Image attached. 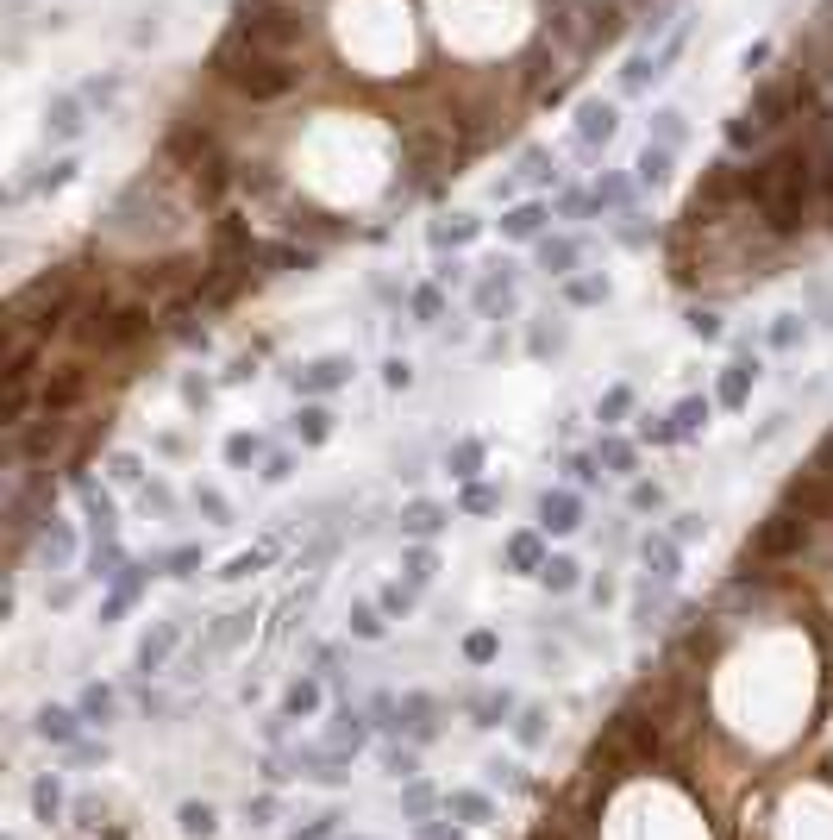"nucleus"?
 I'll return each mask as SVG.
<instances>
[{
    "label": "nucleus",
    "mask_w": 833,
    "mask_h": 840,
    "mask_svg": "<svg viewBox=\"0 0 833 840\" xmlns=\"http://www.w3.org/2000/svg\"><path fill=\"white\" fill-rule=\"evenodd\" d=\"M289 765H295V778L326 784V790L351 784V753H339V746H289Z\"/></svg>",
    "instance_id": "obj_1"
},
{
    "label": "nucleus",
    "mask_w": 833,
    "mask_h": 840,
    "mask_svg": "<svg viewBox=\"0 0 833 840\" xmlns=\"http://www.w3.org/2000/svg\"><path fill=\"white\" fill-rule=\"evenodd\" d=\"M176 646H182V621H151V627H145V640L132 646V671H138V678H157V671H170Z\"/></svg>",
    "instance_id": "obj_2"
},
{
    "label": "nucleus",
    "mask_w": 833,
    "mask_h": 840,
    "mask_svg": "<svg viewBox=\"0 0 833 840\" xmlns=\"http://www.w3.org/2000/svg\"><path fill=\"white\" fill-rule=\"evenodd\" d=\"M88 734V721H82V709L76 703H44L38 715H32V740H44V746H57V753H69Z\"/></svg>",
    "instance_id": "obj_3"
},
{
    "label": "nucleus",
    "mask_w": 833,
    "mask_h": 840,
    "mask_svg": "<svg viewBox=\"0 0 833 840\" xmlns=\"http://www.w3.org/2000/svg\"><path fill=\"white\" fill-rule=\"evenodd\" d=\"M608 746H621L627 759L652 765V759H658V728H652V721L639 715V709H621V715L608 721Z\"/></svg>",
    "instance_id": "obj_4"
},
{
    "label": "nucleus",
    "mask_w": 833,
    "mask_h": 840,
    "mask_svg": "<svg viewBox=\"0 0 833 840\" xmlns=\"http://www.w3.org/2000/svg\"><path fill=\"white\" fill-rule=\"evenodd\" d=\"M376 740V721H370V709H357V703H339L332 709V728H326V746H339V753H364V746Z\"/></svg>",
    "instance_id": "obj_5"
},
{
    "label": "nucleus",
    "mask_w": 833,
    "mask_h": 840,
    "mask_svg": "<svg viewBox=\"0 0 833 840\" xmlns=\"http://www.w3.org/2000/svg\"><path fill=\"white\" fill-rule=\"evenodd\" d=\"M464 715H470V728H483V734H495V728H514V715H520V696H514V690H476L470 703H464Z\"/></svg>",
    "instance_id": "obj_6"
},
{
    "label": "nucleus",
    "mask_w": 833,
    "mask_h": 840,
    "mask_svg": "<svg viewBox=\"0 0 833 840\" xmlns=\"http://www.w3.org/2000/svg\"><path fill=\"white\" fill-rule=\"evenodd\" d=\"M401 740H414L420 753L439 740V703H433L426 690H408V696H401Z\"/></svg>",
    "instance_id": "obj_7"
},
{
    "label": "nucleus",
    "mask_w": 833,
    "mask_h": 840,
    "mask_svg": "<svg viewBox=\"0 0 833 840\" xmlns=\"http://www.w3.org/2000/svg\"><path fill=\"white\" fill-rule=\"evenodd\" d=\"M802 540H808V521H796V515H771L765 527H758L752 552H758V558H790V552H802Z\"/></svg>",
    "instance_id": "obj_8"
},
{
    "label": "nucleus",
    "mask_w": 833,
    "mask_h": 840,
    "mask_svg": "<svg viewBox=\"0 0 833 840\" xmlns=\"http://www.w3.org/2000/svg\"><path fill=\"white\" fill-rule=\"evenodd\" d=\"M69 815V784H63V772H38L32 778V822L38 828H57Z\"/></svg>",
    "instance_id": "obj_9"
},
{
    "label": "nucleus",
    "mask_w": 833,
    "mask_h": 840,
    "mask_svg": "<svg viewBox=\"0 0 833 840\" xmlns=\"http://www.w3.org/2000/svg\"><path fill=\"white\" fill-rule=\"evenodd\" d=\"M639 565H646V577H652V583H677L683 552H677L671 533H639Z\"/></svg>",
    "instance_id": "obj_10"
},
{
    "label": "nucleus",
    "mask_w": 833,
    "mask_h": 840,
    "mask_svg": "<svg viewBox=\"0 0 833 840\" xmlns=\"http://www.w3.org/2000/svg\"><path fill=\"white\" fill-rule=\"evenodd\" d=\"M351 358H314L307 370H295V395H332V389H345L351 383Z\"/></svg>",
    "instance_id": "obj_11"
},
{
    "label": "nucleus",
    "mask_w": 833,
    "mask_h": 840,
    "mask_svg": "<svg viewBox=\"0 0 833 840\" xmlns=\"http://www.w3.org/2000/svg\"><path fill=\"white\" fill-rule=\"evenodd\" d=\"M445 815L451 822H464V828H489L495 822V797H489V784L483 790H445Z\"/></svg>",
    "instance_id": "obj_12"
},
{
    "label": "nucleus",
    "mask_w": 833,
    "mask_h": 840,
    "mask_svg": "<svg viewBox=\"0 0 833 840\" xmlns=\"http://www.w3.org/2000/svg\"><path fill=\"white\" fill-rule=\"evenodd\" d=\"M583 527V502L570 489H545L539 496V533H577Z\"/></svg>",
    "instance_id": "obj_13"
},
{
    "label": "nucleus",
    "mask_w": 833,
    "mask_h": 840,
    "mask_svg": "<svg viewBox=\"0 0 833 840\" xmlns=\"http://www.w3.org/2000/svg\"><path fill=\"white\" fill-rule=\"evenodd\" d=\"M502 558H508V571H520V577H539L545 571V540H539V527H527V533H508V546H502Z\"/></svg>",
    "instance_id": "obj_14"
},
{
    "label": "nucleus",
    "mask_w": 833,
    "mask_h": 840,
    "mask_svg": "<svg viewBox=\"0 0 833 840\" xmlns=\"http://www.w3.org/2000/svg\"><path fill=\"white\" fill-rule=\"evenodd\" d=\"M176 834H182V840H213V834H220V809H213L207 797L176 803Z\"/></svg>",
    "instance_id": "obj_15"
},
{
    "label": "nucleus",
    "mask_w": 833,
    "mask_h": 840,
    "mask_svg": "<svg viewBox=\"0 0 833 840\" xmlns=\"http://www.w3.org/2000/svg\"><path fill=\"white\" fill-rule=\"evenodd\" d=\"M445 809V790L433 778H408L401 784V822H426V815Z\"/></svg>",
    "instance_id": "obj_16"
},
{
    "label": "nucleus",
    "mask_w": 833,
    "mask_h": 840,
    "mask_svg": "<svg viewBox=\"0 0 833 840\" xmlns=\"http://www.w3.org/2000/svg\"><path fill=\"white\" fill-rule=\"evenodd\" d=\"M138 590H145V571H138V565H126V571H119V577H113V590H107V602H101V627H113L119 615H126V609H132V602H138Z\"/></svg>",
    "instance_id": "obj_17"
},
{
    "label": "nucleus",
    "mask_w": 833,
    "mask_h": 840,
    "mask_svg": "<svg viewBox=\"0 0 833 840\" xmlns=\"http://www.w3.org/2000/svg\"><path fill=\"white\" fill-rule=\"evenodd\" d=\"M76 709H82L88 728H113V721H119V690H113V684H88V690L76 696Z\"/></svg>",
    "instance_id": "obj_18"
},
{
    "label": "nucleus",
    "mask_w": 833,
    "mask_h": 840,
    "mask_svg": "<svg viewBox=\"0 0 833 840\" xmlns=\"http://www.w3.org/2000/svg\"><path fill=\"white\" fill-rule=\"evenodd\" d=\"M376 759H383V778H395V784L420 778V746L414 740H383V746H376Z\"/></svg>",
    "instance_id": "obj_19"
},
{
    "label": "nucleus",
    "mask_w": 833,
    "mask_h": 840,
    "mask_svg": "<svg viewBox=\"0 0 833 840\" xmlns=\"http://www.w3.org/2000/svg\"><path fill=\"white\" fill-rule=\"evenodd\" d=\"M514 746H520V753H539V746H545V734H552V715H545L539 703H520V715H514Z\"/></svg>",
    "instance_id": "obj_20"
},
{
    "label": "nucleus",
    "mask_w": 833,
    "mask_h": 840,
    "mask_svg": "<svg viewBox=\"0 0 833 840\" xmlns=\"http://www.w3.org/2000/svg\"><path fill=\"white\" fill-rule=\"evenodd\" d=\"M320 703H326V684L320 678H295L289 690H282V715H295V721H307V715H320Z\"/></svg>",
    "instance_id": "obj_21"
},
{
    "label": "nucleus",
    "mask_w": 833,
    "mask_h": 840,
    "mask_svg": "<svg viewBox=\"0 0 833 840\" xmlns=\"http://www.w3.org/2000/svg\"><path fill=\"white\" fill-rule=\"evenodd\" d=\"M38 552H44V565H51V571H69V558H76V527L51 515V527H44Z\"/></svg>",
    "instance_id": "obj_22"
},
{
    "label": "nucleus",
    "mask_w": 833,
    "mask_h": 840,
    "mask_svg": "<svg viewBox=\"0 0 833 840\" xmlns=\"http://www.w3.org/2000/svg\"><path fill=\"white\" fill-rule=\"evenodd\" d=\"M752 383H758V364L740 358V364H727V370H721V389H714V395H721V408H746Z\"/></svg>",
    "instance_id": "obj_23"
},
{
    "label": "nucleus",
    "mask_w": 833,
    "mask_h": 840,
    "mask_svg": "<svg viewBox=\"0 0 833 840\" xmlns=\"http://www.w3.org/2000/svg\"><path fill=\"white\" fill-rule=\"evenodd\" d=\"M445 521L451 515H445L439 502H408V508H401V533H408V540H433Z\"/></svg>",
    "instance_id": "obj_24"
},
{
    "label": "nucleus",
    "mask_w": 833,
    "mask_h": 840,
    "mask_svg": "<svg viewBox=\"0 0 833 840\" xmlns=\"http://www.w3.org/2000/svg\"><path fill=\"white\" fill-rule=\"evenodd\" d=\"M483 784H489V790H527L533 778H527V765H520V759H502V753H495V759H483Z\"/></svg>",
    "instance_id": "obj_25"
},
{
    "label": "nucleus",
    "mask_w": 833,
    "mask_h": 840,
    "mask_svg": "<svg viewBox=\"0 0 833 840\" xmlns=\"http://www.w3.org/2000/svg\"><path fill=\"white\" fill-rule=\"evenodd\" d=\"M345 834V809L332 803V809H320V815H307L301 828H289V840H339Z\"/></svg>",
    "instance_id": "obj_26"
},
{
    "label": "nucleus",
    "mask_w": 833,
    "mask_h": 840,
    "mask_svg": "<svg viewBox=\"0 0 833 840\" xmlns=\"http://www.w3.org/2000/svg\"><path fill=\"white\" fill-rule=\"evenodd\" d=\"M539 583H545V590H552V596H570V590H577V583H583V571H577V558L552 552V558H545V571H539Z\"/></svg>",
    "instance_id": "obj_27"
},
{
    "label": "nucleus",
    "mask_w": 833,
    "mask_h": 840,
    "mask_svg": "<svg viewBox=\"0 0 833 840\" xmlns=\"http://www.w3.org/2000/svg\"><path fill=\"white\" fill-rule=\"evenodd\" d=\"M445 471L458 483H476V471H483V439H458V446L445 452Z\"/></svg>",
    "instance_id": "obj_28"
},
{
    "label": "nucleus",
    "mask_w": 833,
    "mask_h": 840,
    "mask_svg": "<svg viewBox=\"0 0 833 840\" xmlns=\"http://www.w3.org/2000/svg\"><path fill=\"white\" fill-rule=\"evenodd\" d=\"M351 640H383L389 634V615L383 609H376V602H351Z\"/></svg>",
    "instance_id": "obj_29"
},
{
    "label": "nucleus",
    "mask_w": 833,
    "mask_h": 840,
    "mask_svg": "<svg viewBox=\"0 0 833 840\" xmlns=\"http://www.w3.org/2000/svg\"><path fill=\"white\" fill-rule=\"evenodd\" d=\"M295 433H301V446H326V439H332V414H326L320 402H307V408L295 414Z\"/></svg>",
    "instance_id": "obj_30"
},
{
    "label": "nucleus",
    "mask_w": 833,
    "mask_h": 840,
    "mask_svg": "<svg viewBox=\"0 0 833 840\" xmlns=\"http://www.w3.org/2000/svg\"><path fill=\"white\" fill-rule=\"evenodd\" d=\"M464 659L470 665H495V659H502V634H495V627H470V634H464Z\"/></svg>",
    "instance_id": "obj_31"
},
{
    "label": "nucleus",
    "mask_w": 833,
    "mask_h": 840,
    "mask_svg": "<svg viewBox=\"0 0 833 840\" xmlns=\"http://www.w3.org/2000/svg\"><path fill=\"white\" fill-rule=\"evenodd\" d=\"M658 609H664V583L652 590V577H639V590H633V627H639V634L652 627V615H658Z\"/></svg>",
    "instance_id": "obj_32"
},
{
    "label": "nucleus",
    "mask_w": 833,
    "mask_h": 840,
    "mask_svg": "<svg viewBox=\"0 0 833 840\" xmlns=\"http://www.w3.org/2000/svg\"><path fill=\"white\" fill-rule=\"evenodd\" d=\"M245 822H251V828H276V822H282V797H276V790H257V797H245Z\"/></svg>",
    "instance_id": "obj_33"
},
{
    "label": "nucleus",
    "mask_w": 833,
    "mask_h": 840,
    "mask_svg": "<svg viewBox=\"0 0 833 840\" xmlns=\"http://www.w3.org/2000/svg\"><path fill=\"white\" fill-rule=\"evenodd\" d=\"M671 427H677V439L702 433V427H708V402H702V395H689V402H677V408H671Z\"/></svg>",
    "instance_id": "obj_34"
},
{
    "label": "nucleus",
    "mask_w": 833,
    "mask_h": 840,
    "mask_svg": "<svg viewBox=\"0 0 833 840\" xmlns=\"http://www.w3.org/2000/svg\"><path fill=\"white\" fill-rule=\"evenodd\" d=\"M539 264H545V276H570V264H577V245H570V239H545V245H539Z\"/></svg>",
    "instance_id": "obj_35"
},
{
    "label": "nucleus",
    "mask_w": 833,
    "mask_h": 840,
    "mask_svg": "<svg viewBox=\"0 0 833 840\" xmlns=\"http://www.w3.org/2000/svg\"><path fill=\"white\" fill-rule=\"evenodd\" d=\"M289 728H295V715H264L257 721V740H264V753H282V746H289Z\"/></svg>",
    "instance_id": "obj_36"
},
{
    "label": "nucleus",
    "mask_w": 833,
    "mask_h": 840,
    "mask_svg": "<svg viewBox=\"0 0 833 840\" xmlns=\"http://www.w3.org/2000/svg\"><path fill=\"white\" fill-rule=\"evenodd\" d=\"M595 458H602V471H614V477L633 471V446H627V439H602V446H595Z\"/></svg>",
    "instance_id": "obj_37"
},
{
    "label": "nucleus",
    "mask_w": 833,
    "mask_h": 840,
    "mask_svg": "<svg viewBox=\"0 0 833 840\" xmlns=\"http://www.w3.org/2000/svg\"><path fill=\"white\" fill-rule=\"evenodd\" d=\"M257 452H264V439H257V433H232V439H226V464H232V471L257 464Z\"/></svg>",
    "instance_id": "obj_38"
},
{
    "label": "nucleus",
    "mask_w": 833,
    "mask_h": 840,
    "mask_svg": "<svg viewBox=\"0 0 833 840\" xmlns=\"http://www.w3.org/2000/svg\"><path fill=\"white\" fill-rule=\"evenodd\" d=\"M401 571H408L401 583H414V590H426V583H433V571H439V558L426 552V546H414V552H408V565H401Z\"/></svg>",
    "instance_id": "obj_39"
},
{
    "label": "nucleus",
    "mask_w": 833,
    "mask_h": 840,
    "mask_svg": "<svg viewBox=\"0 0 833 840\" xmlns=\"http://www.w3.org/2000/svg\"><path fill=\"white\" fill-rule=\"evenodd\" d=\"M414 596H420V590H414V583H389V590H383V602H376V609H383L389 621H401V615H408V609H414Z\"/></svg>",
    "instance_id": "obj_40"
},
{
    "label": "nucleus",
    "mask_w": 833,
    "mask_h": 840,
    "mask_svg": "<svg viewBox=\"0 0 833 840\" xmlns=\"http://www.w3.org/2000/svg\"><path fill=\"white\" fill-rule=\"evenodd\" d=\"M264 558H270V546H257V552H238V558H226V571H220V577H226V583H245L251 571H264Z\"/></svg>",
    "instance_id": "obj_41"
},
{
    "label": "nucleus",
    "mask_w": 833,
    "mask_h": 840,
    "mask_svg": "<svg viewBox=\"0 0 833 840\" xmlns=\"http://www.w3.org/2000/svg\"><path fill=\"white\" fill-rule=\"evenodd\" d=\"M63 759H69V765H107V759H113V746H107V740H88V734H82V740L69 746Z\"/></svg>",
    "instance_id": "obj_42"
},
{
    "label": "nucleus",
    "mask_w": 833,
    "mask_h": 840,
    "mask_svg": "<svg viewBox=\"0 0 833 840\" xmlns=\"http://www.w3.org/2000/svg\"><path fill=\"white\" fill-rule=\"evenodd\" d=\"M539 226H545V214H539V207H514V214L502 220V232H508V239H533Z\"/></svg>",
    "instance_id": "obj_43"
},
{
    "label": "nucleus",
    "mask_w": 833,
    "mask_h": 840,
    "mask_svg": "<svg viewBox=\"0 0 833 840\" xmlns=\"http://www.w3.org/2000/svg\"><path fill=\"white\" fill-rule=\"evenodd\" d=\"M107 471H113V483H145V458H138V452H113Z\"/></svg>",
    "instance_id": "obj_44"
},
{
    "label": "nucleus",
    "mask_w": 833,
    "mask_h": 840,
    "mask_svg": "<svg viewBox=\"0 0 833 840\" xmlns=\"http://www.w3.org/2000/svg\"><path fill=\"white\" fill-rule=\"evenodd\" d=\"M495 502H502V496H495L489 483H464V496H458V508H464V515H489Z\"/></svg>",
    "instance_id": "obj_45"
},
{
    "label": "nucleus",
    "mask_w": 833,
    "mask_h": 840,
    "mask_svg": "<svg viewBox=\"0 0 833 840\" xmlns=\"http://www.w3.org/2000/svg\"><path fill=\"white\" fill-rule=\"evenodd\" d=\"M627 408H633V389L621 383V389H608V395H602V408H595V414H602V427H614V420H621Z\"/></svg>",
    "instance_id": "obj_46"
},
{
    "label": "nucleus",
    "mask_w": 833,
    "mask_h": 840,
    "mask_svg": "<svg viewBox=\"0 0 833 840\" xmlns=\"http://www.w3.org/2000/svg\"><path fill=\"white\" fill-rule=\"evenodd\" d=\"M439 314H445V301H439V289H414V320H420V326H433Z\"/></svg>",
    "instance_id": "obj_47"
},
{
    "label": "nucleus",
    "mask_w": 833,
    "mask_h": 840,
    "mask_svg": "<svg viewBox=\"0 0 833 840\" xmlns=\"http://www.w3.org/2000/svg\"><path fill=\"white\" fill-rule=\"evenodd\" d=\"M195 502H201V515H207L213 527H226V515H232V508H226V496H220V489H195Z\"/></svg>",
    "instance_id": "obj_48"
},
{
    "label": "nucleus",
    "mask_w": 833,
    "mask_h": 840,
    "mask_svg": "<svg viewBox=\"0 0 833 840\" xmlns=\"http://www.w3.org/2000/svg\"><path fill=\"white\" fill-rule=\"evenodd\" d=\"M796 339H802V314H783V320L771 326V345H777V352H790Z\"/></svg>",
    "instance_id": "obj_49"
},
{
    "label": "nucleus",
    "mask_w": 833,
    "mask_h": 840,
    "mask_svg": "<svg viewBox=\"0 0 833 840\" xmlns=\"http://www.w3.org/2000/svg\"><path fill=\"white\" fill-rule=\"evenodd\" d=\"M163 565H170V577H195V565H201V546H176L170 558H163Z\"/></svg>",
    "instance_id": "obj_50"
},
{
    "label": "nucleus",
    "mask_w": 833,
    "mask_h": 840,
    "mask_svg": "<svg viewBox=\"0 0 833 840\" xmlns=\"http://www.w3.org/2000/svg\"><path fill=\"white\" fill-rule=\"evenodd\" d=\"M614 132V113L608 107H583V138H608Z\"/></svg>",
    "instance_id": "obj_51"
},
{
    "label": "nucleus",
    "mask_w": 833,
    "mask_h": 840,
    "mask_svg": "<svg viewBox=\"0 0 833 840\" xmlns=\"http://www.w3.org/2000/svg\"><path fill=\"white\" fill-rule=\"evenodd\" d=\"M602 295H608L602 276H577V283H570V301H583V308H589V301H602Z\"/></svg>",
    "instance_id": "obj_52"
},
{
    "label": "nucleus",
    "mask_w": 833,
    "mask_h": 840,
    "mask_svg": "<svg viewBox=\"0 0 833 840\" xmlns=\"http://www.w3.org/2000/svg\"><path fill=\"white\" fill-rule=\"evenodd\" d=\"M383 383H389V389H408V383H414V364H408V358H389V364H383Z\"/></svg>",
    "instance_id": "obj_53"
},
{
    "label": "nucleus",
    "mask_w": 833,
    "mask_h": 840,
    "mask_svg": "<svg viewBox=\"0 0 833 840\" xmlns=\"http://www.w3.org/2000/svg\"><path fill=\"white\" fill-rule=\"evenodd\" d=\"M689 333H696V339H721V314H689Z\"/></svg>",
    "instance_id": "obj_54"
},
{
    "label": "nucleus",
    "mask_w": 833,
    "mask_h": 840,
    "mask_svg": "<svg viewBox=\"0 0 833 840\" xmlns=\"http://www.w3.org/2000/svg\"><path fill=\"white\" fill-rule=\"evenodd\" d=\"M595 464H602V458H589V452H570V458H564V471L577 477V483H589V477H595Z\"/></svg>",
    "instance_id": "obj_55"
},
{
    "label": "nucleus",
    "mask_w": 833,
    "mask_h": 840,
    "mask_svg": "<svg viewBox=\"0 0 833 840\" xmlns=\"http://www.w3.org/2000/svg\"><path fill=\"white\" fill-rule=\"evenodd\" d=\"M182 402H188V408H207V402H213V389H207L201 377H188V383H182Z\"/></svg>",
    "instance_id": "obj_56"
},
{
    "label": "nucleus",
    "mask_w": 833,
    "mask_h": 840,
    "mask_svg": "<svg viewBox=\"0 0 833 840\" xmlns=\"http://www.w3.org/2000/svg\"><path fill=\"white\" fill-rule=\"evenodd\" d=\"M295 471V458L289 452H276V458H264V483H282V477H289Z\"/></svg>",
    "instance_id": "obj_57"
},
{
    "label": "nucleus",
    "mask_w": 833,
    "mask_h": 840,
    "mask_svg": "<svg viewBox=\"0 0 833 840\" xmlns=\"http://www.w3.org/2000/svg\"><path fill=\"white\" fill-rule=\"evenodd\" d=\"M138 709H145V715H170V696H157V690L145 684V690H138Z\"/></svg>",
    "instance_id": "obj_58"
},
{
    "label": "nucleus",
    "mask_w": 833,
    "mask_h": 840,
    "mask_svg": "<svg viewBox=\"0 0 833 840\" xmlns=\"http://www.w3.org/2000/svg\"><path fill=\"white\" fill-rule=\"evenodd\" d=\"M658 502H664L658 483H633V508H658Z\"/></svg>",
    "instance_id": "obj_59"
},
{
    "label": "nucleus",
    "mask_w": 833,
    "mask_h": 840,
    "mask_svg": "<svg viewBox=\"0 0 833 840\" xmlns=\"http://www.w3.org/2000/svg\"><path fill=\"white\" fill-rule=\"evenodd\" d=\"M702 533V515H677V527H671V540H696Z\"/></svg>",
    "instance_id": "obj_60"
},
{
    "label": "nucleus",
    "mask_w": 833,
    "mask_h": 840,
    "mask_svg": "<svg viewBox=\"0 0 833 840\" xmlns=\"http://www.w3.org/2000/svg\"><path fill=\"white\" fill-rule=\"evenodd\" d=\"M589 596H595V609H602V602H614V577H595V583H589Z\"/></svg>",
    "instance_id": "obj_61"
},
{
    "label": "nucleus",
    "mask_w": 833,
    "mask_h": 840,
    "mask_svg": "<svg viewBox=\"0 0 833 840\" xmlns=\"http://www.w3.org/2000/svg\"><path fill=\"white\" fill-rule=\"evenodd\" d=\"M339 840H370V834H339Z\"/></svg>",
    "instance_id": "obj_62"
},
{
    "label": "nucleus",
    "mask_w": 833,
    "mask_h": 840,
    "mask_svg": "<svg viewBox=\"0 0 833 840\" xmlns=\"http://www.w3.org/2000/svg\"><path fill=\"white\" fill-rule=\"evenodd\" d=\"M7 840H19V834H7Z\"/></svg>",
    "instance_id": "obj_63"
}]
</instances>
